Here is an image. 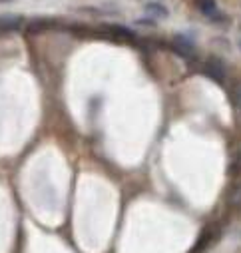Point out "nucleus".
<instances>
[{
  "mask_svg": "<svg viewBox=\"0 0 241 253\" xmlns=\"http://www.w3.org/2000/svg\"><path fill=\"white\" fill-rule=\"evenodd\" d=\"M205 74H207V76H211L213 80L221 82V80H223V76H225L223 62H221V60H217V58H209V62L205 64Z\"/></svg>",
  "mask_w": 241,
  "mask_h": 253,
  "instance_id": "f257e3e1",
  "label": "nucleus"
},
{
  "mask_svg": "<svg viewBox=\"0 0 241 253\" xmlns=\"http://www.w3.org/2000/svg\"><path fill=\"white\" fill-rule=\"evenodd\" d=\"M144 10L150 14V16H154V18H167V8L163 6V4H160V2H148L146 6H144Z\"/></svg>",
  "mask_w": 241,
  "mask_h": 253,
  "instance_id": "f03ea898",
  "label": "nucleus"
},
{
  "mask_svg": "<svg viewBox=\"0 0 241 253\" xmlns=\"http://www.w3.org/2000/svg\"><path fill=\"white\" fill-rule=\"evenodd\" d=\"M173 44L177 46V50L182 52V54H194V42L190 38H186L184 34H177L173 38Z\"/></svg>",
  "mask_w": 241,
  "mask_h": 253,
  "instance_id": "7ed1b4c3",
  "label": "nucleus"
},
{
  "mask_svg": "<svg viewBox=\"0 0 241 253\" xmlns=\"http://www.w3.org/2000/svg\"><path fill=\"white\" fill-rule=\"evenodd\" d=\"M22 26L20 16H2L0 18V30H16Z\"/></svg>",
  "mask_w": 241,
  "mask_h": 253,
  "instance_id": "20e7f679",
  "label": "nucleus"
},
{
  "mask_svg": "<svg viewBox=\"0 0 241 253\" xmlns=\"http://www.w3.org/2000/svg\"><path fill=\"white\" fill-rule=\"evenodd\" d=\"M196 6L200 8V12H203L205 16H213L215 10H217V4H215V0H194Z\"/></svg>",
  "mask_w": 241,
  "mask_h": 253,
  "instance_id": "39448f33",
  "label": "nucleus"
},
{
  "mask_svg": "<svg viewBox=\"0 0 241 253\" xmlns=\"http://www.w3.org/2000/svg\"><path fill=\"white\" fill-rule=\"evenodd\" d=\"M211 237H213V235H211V227H207V229L201 233V237H200V241H198V245L194 247V251H192V253H201V251H203V249L209 245Z\"/></svg>",
  "mask_w": 241,
  "mask_h": 253,
  "instance_id": "423d86ee",
  "label": "nucleus"
},
{
  "mask_svg": "<svg viewBox=\"0 0 241 253\" xmlns=\"http://www.w3.org/2000/svg\"><path fill=\"white\" fill-rule=\"evenodd\" d=\"M112 30H114V32H118V34H122L124 38H134V34H132L130 30H126V28H120V26H112Z\"/></svg>",
  "mask_w": 241,
  "mask_h": 253,
  "instance_id": "0eeeda50",
  "label": "nucleus"
},
{
  "mask_svg": "<svg viewBox=\"0 0 241 253\" xmlns=\"http://www.w3.org/2000/svg\"><path fill=\"white\" fill-rule=\"evenodd\" d=\"M4 2H12V0H0V4H4Z\"/></svg>",
  "mask_w": 241,
  "mask_h": 253,
  "instance_id": "6e6552de",
  "label": "nucleus"
},
{
  "mask_svg": "<svg viewBox=\"0 0 241 253\" xmlns=\"http://www.w3.org/2000/svg\"><path fill=\"white\" fill-rule=\"evenodd\" d=\"M239 48H241V42H239Z\"/></svg>",
  "mask_w": 241,
  "mask_h": 253,
  "instance_id": "1a4fd4ad",
  "label": "nucleus"
}]
</instances>
